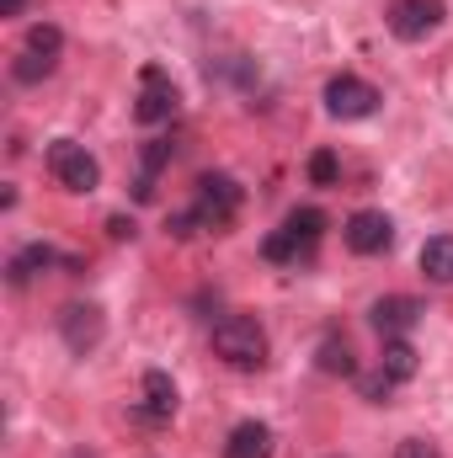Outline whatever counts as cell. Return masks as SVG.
Returning <instances> with one entry per match:
<instances>
[{"mask_svg": "<svg viewBox=\"0 0 453 458\" xmlns=\"http://www.w3.org/2000/svg\"><path fill=\"white\" fill-rule=\"evenodd\" d=\"M214 352L235 373H256L267 368V331L256 315H219L214 320Z\"/></svg>", "mask_w": 453, "mask_h": 458, "instance_id": "1", "label": "cell"}, {"mask_svg": "<svg viewBox=\"0 0 453 458\" xmlns=\"http://www.w3.org/2000/svg\"><path fill=\"white\" fill-rule=\"evenodd\" d=\"M240 203H245V192H240V182L225 176V171H209V176H198V192H192V225L198 229H214V234H225L235 219H240Z\"/></svg>", "mask_w": 453, "mask_h": 458, "instance_id": "2", "label": "cell"}, {"mask_svg": "<svg viewBox=\"0 0 453 458\" xmlns=\"http://www.w3.org/2000/svg\"><path fill=\"white\" fill-rule=\"evenodd\" d=\"M48 171H54V182L70 187V192H97V187H102L97 155H91L86 144H75V139H54V144H48Z\"/></svg>", "mask_w": 453, "mask_h": 458, "instance_id": "3", "label": "cell"}, {"mask_svg": "<svg viewBox=\"0 0 453 458\" xmlns=\"http://www.w3.org/2000/svg\"><path fill=\"white\" fill-rule=\"evenodd\" d=\"M182 107V97H176V86H171V75L160 70V64H144L139 70V102H133V117L144 123V128H160V123H171Z\"/></svg>", "mask_w": 453, "mask_h": 458, "instance_id": "4", "label": "cell"}, {"mask_svg": "<svg viewBox=\"0 0 453 458\" xmlns=\"http://www.w3.org/2000/svg\"><path fill=\"white\" fill-rule=\"evenodd\" d=\"M443 16H449V5L443 0H395L389 5V32L400 38V43H422L427 32H438L443 27Z\"/></svg>", "mask_w": 453, "mask_h": 458, "instance_id": "5", "label": "cell"}, {"mask_svg": "<svg viewBox=\"0 0 453 458\" xmlns=\"http://www.w3.org/2000/svg\"><path fill=\"white\" fill-rule=\"evenodd\" d=\"M341 240H346L352 256H384V250L395 245V219L379 214V208H357V214L346 219V229H341Z\"/></svg>", "mask_w": 453, "mask_h": 458, "instance_id": "6", "label": "cell"}, {"mask_svg": "<svg viewBox=\"0 0 453 458\" xmlns=\"http://www.w3.org/2000/svg\"><path fill=\"white\" fill-rule=\"evenodd\" d=\"M379 91L368 86V81H357V75H337L331 86H326V113L341 117V123H363V117L379 113Z\"/></svg>", "mask_w": 453, "mask_h": 458, "instance_id": "7", "label": "cell"}, {"mask_svg": "<svg viewBox=\"0 0 453 458\" xmlns=\"http://www.w3.org/2000/svg\"><path fill=\"white\" fill-rule=\"evenodd\" d=\"M102 331H107V320H102L97 304H64V310H59V336H64V346H70L75 357L97 352V346H102Z\"/></svg>", "mask_w": 453, "mask_h": 458, "instance_id": "8", "label": "cell"}, {"mask_svg": "<svg viewBox=\"0 0 453 458\" xmlns=\"http://www.w3.org/2000/svg\"><path fill=\"white\" fill-rule=\"evenodd\" d=\"M427 310L411 299V293H384L373 310H368V320H373V331L389 342V336H406V331H416V320H422Z\"/></svg>", "mask_w": 453, "mask_h": 458, "instance_id": "9", "label": "cell"}, {"mask_svg": "<svg viewBox=\"0 0 453 458\" xmlns=\"http://www.w3.org/2000/svg\"><path fill=\"white\" fill-rule=\"evenodd\" d=\"M133 416H139L144 427H166V421L176 416V384H171V373H160V368L144 373V400L133 405Z\"/></svg>", "mask_w": 453, "mask_h": 458, "instance_id": "10", "label": "cell"}, {"mask_svg": "<svg viewBox=\"0 0 453 458\" xmlns=\"http://www.w3.org/2000/svg\"><path fill=\"white\" fill-rule=\"evenodd\" d=\"M48 267H59V250L54 245H43V240H32V245H21L11 261H5V283L11 288H27L38 272H48Z\"/></svg>", "mask_w": 453, "mask_h": 458, "instance_id": "11", "label": "cell"}, {"mask_svg": "<svg viewBox=\"0 0 453 458\" xmlns=\"http://www.w3.org/2000/svg\"><path fill=\"white\" fill-rule=\"evenodd\" d=\"M225 458H272V427L267 421H240L225 443Z\"/></svg>", "mask_w": 453, "mask_h": 458, "instance_id": "12", "label": "cell"}, {"mask_svg": "<svg viewBox=\"0 0 453 458\" xmlns=\"http://www.w3.org/2000/svg\"><path fill=\"white\" fill-rule=\"evenodd\" d=\"M166 165H171V144H166V139H150V144L139 149V182H133V198H139V203L155 198V176H160Z\"/></svg>", "mask_w": 453, "mask_h": 458, "instance_id": "13", "label": "cell"}, {"mask_svg": "<svg viewBox=\"0 0 453 458\" xmlns=\"http://www.w3.org/2000/svg\"><path fill=\"white\" fill-rule=\"evenodd\" d=\"M416 368H422V352L406 342V336H389L384 342V357H379V373H389L395 384H411L416 378Z\"/></svg>", "mask_w": 453, "mask_h": 458, "instance_id": "14", "label": "cell"}, {"mask_svg": "<svg viewBox=\"0 0 453 458\" xmlns=\"http://www.w3.org/2000/svg\"><path fill=\"white\" fill-rule=\"evenodd\" d=\"M283 229L299 240L304 256H315V245H321V234H326V214H321V208H294V214L283 219Z\"/></svg>", "mask_w": 453, "mask_h": 458, "instance_id": "15", "label": "cell"}, {"mask_svg": "<svg viewBox=\"0 0 453 458\" xmlns=\"http://www.w3.org/2000/svg\"><path fill=\"white\" fill-rule=\"evenodd\" d=\"M422 272L427 283H453V234H432L422 245Z\"/></svg>", "mask_w": 453, "mask_h": 458, "instance_id": "16", "label": "cell"}, {"mask_svg": "<svg viewBox=\"0 0 453 458\" xmlns=\"http://www.w3.org/2000/svg\"><path fill=\"white\" fill-rule=\"evenodd\" d=\"M315 368H321V373H337V378H352V373H357L352 346L341 342V336H326V342H321V352H315Z\"/></svg>", "mask_w": 453, "mask_h": 458, "instance_id": "17", "label": "cell"}, {"mask_svg": "<svg viewBox=\"0 0 453 458\" xmlns=\"http://www.w3.org/2000/svg\"><path fill=\"white\" fill-rule=\"evenodd\" d=\"M261 256H267V261H278V267H299V261H310V256L299 250V240H294L288 229H272V234L261 240Z\"/></svg>", "mask_w": 453, "mask_h": 458, "instance_id": "18", "label": "cell"}, {"mask_svg": "<svg viewBox=\"0 0 453 458\" xmlns=\"http://www.w3.org/2000/svg\"><path fill=\"white\" fill-rule=\"evenodd\" d=\"M310 182H315V187H337L341 182L337 149H315V155H310Z\"/></svg>", "mask_w": 453, "mask_h": 458, "instance_id": "19", "label": "cell"}, {"mask_svg": "<svg viewBox=\"0 0 453 458\" xmlns=\"http://www.w3.org/2000/svg\"><path fill=\"white\" fill-rule=\"evenodd\" d=\"M357 389H363V400H373V405H384V400H389V394H395L400 384H395L389 373H373V378H363Z\"/></svg>", "mask_w": 453, "mask_h": 458, "instance_id": "20", "label": "cell"}, {"mask_svg": "<svg viewBox=\"0 0 453 458\" xmlns=\"http://www.w3.org/2000/svg\"><path fill=\"white\" fill-rule=\"evenodd\" d=\"M395 458H443V454H438V443H427V437H406V443L395 448Z\"/></svg>", "mask_w": 453, "mask_h": 458, "instance_id": "21", "label": "cell"}, {"mask_svg": "<svg viewBox=\"0 0 453 458\" xmlns=\"http://www.w3.org/2000/svg\"><path fill=\"white\" fill-rule=\"evenodd\" d=\"M107 234H113V240H133V219H123V214L107 219Z\"/></svg>", "mask_w": 453, "mask_h": 458, "instance_id": "22", "label": "cell"}, {"mask_svg": "<svg viewBox=\"0 0 453 458\" xmlns=\"http://www.w3.org/2000/svg\"><path fill=\"white\" fill-rule=\"evenodd\" d=\"M27 11V0H0V16H21Z\"/></svg>", "mask_w": 453, "mask_h": 458, "instance_id": "23", "label": "cell"}]
</instances>
